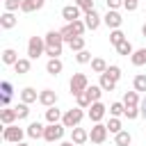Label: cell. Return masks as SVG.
Instances as JSON below:
<instances>
[{"mask_svg": "<svg viewBox=\"0 0 146 146\" xmlns=\"http://www.w3.org/2000/svg\"><path fill=\"white\" fill-rule=\"evenodd\" d=\"M98 84L103 87V91H114V87H116V82L107 75V73H100V80H98Z\"/></svg>", "mask_w": 146, "mask_h": 146, "instance_id": "obj_28", "label": "cell"}, {"mask_svg": "<svg viewBox=\"0 0 146 146\" xmlns=\"http://www.w3.org/2000/svg\"><path fill=\"white\" fill-rule=\"evenodd\" d=\"M27 135V130H23V128H18V125H5V130H2V139L5 141H11V144H18V141H23V137Z\"/></svg>", "mask_w": 146, "mask_h": 146, "instance_id": "obj_5", "label": "cell"}, {"mask_svg": "<svg viewBox=\"0 0 146 146\" xmlns=\"http://www.w3.org/2000/svg\"><path fill=\"white\" fill-rule=\"evenodd\" d=\"M75 5H78V7H80V9L84 11V14L94 9V0H75Z\"/></svg>", "mask_w": 146, "mask_h": 146, "instance_id": "obj_41", "label": "cell"}, {"mask_svg": "<svg viewBox=\"0 0 146 146\" xmlns=\"http://www.w3.org/2000/svg\"><path fill=\"white\" fill-rule=\"evenodd\" d=\"M59 146H75V144H73V141H62Z\"/></svg>", "mask_w": 146, "mask_h": 146, "instance_id": "obj_48", "label": "cell"}, {"mask_svg": "<svg viewBox=\"0 0 146 146\" xmlns=\"http://www.w3.org/2000/svg\"><path fill=\"white\" fill-rule=\"evenodd\" d=\"M59 32H62V36H64V41H66V43H68V41H71V39H75V36H78V34H75V30H73V25H71V23H66V25H64V27H62V30H59Z\"/></svg>", "mask_w": 146, "mask_h": 146, "instance_id": "obj_31", "label": "cell"}, {"mask_svg": "<svg viewBox=\"0 0 146 146\" xmlns=\"http://www.w3.org/2000/svg\"><path fill=\"white\" fill-rule=\"evenodd\" d=\"M16 114H18V121H21V119H27V116H30V107H27V103L21 100V103L16 105Z\"/></svg>", "mask_w": 146, "mask_h": 146, "instance_id": "obj_38", "label": "cell"}, {"mask_svg": "<svg viewBox=\"0 0 146 146\" xmlns=\"http://www.w3.org/2000/svg\"><path fill=\"white\" fill-rule=\"evenodd\" d=\"M46 55L48 57H59L62 55V46H64V36L59 30H50L46 36Z\"/></svg>", "mask_w": 146, "mask_h": 146, "instance_id": "obj_1", "label": "cell"}, {"mask_svg": "<svg viewBox=\"0 0 146 146\" xmlns=\"http://www.w3.org/2000/svg\"><path fill=\"white\" fill-rule=\"evenodd\" d=\"M123 105L125 107H139V91H125L123 94Z\"/></svg>", "mask_w": 146, "mask_h": 146, "instance_id": "obj_20", "label": "cell"}, {"mask_svg": "<svg viewBox=\"0 0 146 146\" xmlns=\"http://www.w3.org/2000/svg\"><path fill=\"white\" fill-rule=\"evenodd\" d=\"M141 34H144V36H146V23H144V25H141Z\"/></svg>", "mask_w": 146, "mask_h": 146, "instance_id": "obj_49", "label": "cell"}, {"mask_svg": "<svg viewBox=\"0 0 146 146\" xmlns=\"http://www.w3.org/2000/svg\"><path fill=\"white\" fill-rule=\"evenodd\" d=\"M62 116H64L62 110H57L55 105L46 110V121H48V123H62Z\"/></svg>", "mask_w": 146, "mask_h": 146, "instance_id": "obj_22", "label": "cell"}, {"mask_svg": "<svg viewBox=\"0 0 146 146\" xmlns=\"http://www.w3.org/2000/svg\"><path fill=\"white\" fill-rule=\"evenodd\" d=\"M107 135H110V130H107V125H103V123H94V128L89 130V139H91L94 144H103V141L107 139Z\"/></svg>", "mask_w": 146, "mask_h": 146, "instance_id": "obj_7", "label": "cell"}, {"mask_svg": "<svg viewBox=\"0 0 146 146\" xmlns=\"http://www.w3.org/2000/svg\"><path fill=\"white\" fill-rule=\"evenodd\" d=\"M30 66H32V62H30V57H21L16 64H14V71L18 73V75H25V73H30Z\"/></svg>", "mask_w": 146, "mask_h": 146, "instance_id": "obj_23", "label": "cell"}, {"mask_svg": "<svg viewBox=\"0 0 146 146\" xmlns=\"http://www.w3.org/2000/svg\"><path fill=\"white\" fill-rule=\"evenodd\" d=\"M43 5H46V0H23L21 11H23V14H32V11H39Z\"/></svg>", "mask_w": 146, "mask_h": 146, "instance_id": "obj_16", "label": "cell"}, {"mask_svg": "<svg viewBox=\"0 0 146 146\" xmlns=\"http://www.w3.org/2000/svg\"><path fill=\"white\" fill-rule=\"evenodd\" d=\"M16 146H30V144H25V141H18V144H16Z\"/></svg>", "mask_w": 146, "mask_h": 146, "instance_id": "obj_50", "label": "cell"}, {"mask_svg": "<svg viewBox=\"0 0 146 146\" xmlns=\"http://www.w3.org/2000/svg\"><path fill=\"white\" fill-rule=\"evenodd\" d=\"M105 73H107V75H110V78H112V80H114V82H119V80H121V68H119V66H116V64H110V66H107V71H105Z\"/></svg>", "mask_w": 146, "mask_h": 146, "instance_id": "obj_36", "label": "cell"}, {"mask_svg": "<svg viewBox=\"0 0 146 146\" xmlns=\"http://www.w3.org/2000/svg\"><path fill=\"white\" fill-rule=\"evenodd\" d=\"M43 130H46V125H43V123L32 121V123L27 125V137H32V139H43Z\"/></svg>", "mask_w": 146, "mask_h": 146, "instance_id": "obj_15", "label": "cell"}, {"mask_svg": "<svg viewBox=\"0 0 146 146\" xmlns=\"http://www.w3.org/2000/svg\"><path fill=\"white\" fill-rule=\"evenodd\" d=\"M91 52L89 50H80V52H75V62L78 64H91Z\"/></svg>", "mask_w": 146, "mask_h": 146, "instance_id": "obj_34", "label": "cell"}, {"mask_svg": "<svg viewBox=\"0 0 146 146\" xmlns=\"http://www.w3.org/2000/svg\"><path fill=\"white\" fill-rule=\"evenodd\" d=\"M114 48H116V52H119V55H123V57H128V55H132V52H135V48H132V43H130L128 39H123V41H121L119 46H114Z\"/></svg>", "mask_w": 146, "mask_h": 146, "instance_id": "obj_27", "label": "cell"}, {"mask_svg": "<svg viewBox=\"0 0 146 146\" xmlns=\"http://www.w3.org/2000/svg\"><path fill=\"white\" fill-rule=\"evenodd\" d=\"M64 130H66V125L64 123H48L46 125V130H43V139L46 141H59L62 137H64Z\"/></svg>", "mask_w": 146, "mask_h": 146, "instance_id": "obj_4", "label": "cell"}, {"mask_svg": "<svg viewBox=\"0 0 146 146\" xmlns=\"http://www.w3.org/2000/svg\"><path fill=\"white\" fill-rule=\"evenodd\" d=\"M80 14H84L75 2L73 5H66V7H62V18L66 21V23H73V21H78L80 18Z\"/></svg>", "mask_w": 146, "mask_h": 146, "instance_id": "obj_9", "label": "cell"}, {"mask_svg": "<svg viewBox=\"0 0 146 146\" xmlns=\"http://www.w3.org/2000/svg\"><path fill=\"white\" fill-rule=\"evenodd\" d=\"M68 48H71L73 52L84 50V36H75V39H71V41H68Z\"/></svg>", "mask_w": 146, "mask_h": 146, "instance_id": "obj_32", "label": "cell"}, {"mask_svg": "<svg viewBox=\"0 0 146 146\" xmlns=\"http://www.w3.org/2000/svg\"><path fill=\"white\" fill-rule=\"evenodd\" d=\"M123 7V0H107V9H119Z\"/></svg>", "mask_w": 146, "mask_h": 146, "instance_id": "obj_45", "label": "cell"}, {"mask_svg": "<svg viewBox=\"0 0 146 146\" xmlns=\"http://www.w3.org/2000/svg\"><path fill=\"white\" fill-rule=\"evenodd\" d=\"M139 110H141V116H144V119H146V98H144V100H141V103H139Z\"/></svg>", "mask_w": 146, "mask_h": 146, "instance_id": "obj_47", "label": "cell"}, {"mask_svg": "<svg viewBox=\"0 0 146 146\" xmlns=\"http://www.w3.org/2000/svg\"><path fill=\"white\" fill-rule=\"evenodd\" d=\"M103 23H105L110 30H119L121 23H123V18H121V14H119L116 9H107V14L103 16Z\"/></svg>", "mask_w": 146, "mask_h": 146, "instance_id": "obj_8", "label": "cell"}, {"mask_svg": "<svg viewBox=\"0 0 146 146\" xmlns=\"http://www.w3.org/2000/svg\"><path fill=\"white\" fill-rule=\"evenodd\" d=\"M139 7V0H123V9L125 11H135Z\"/></svg>", "mask_w": 146, "mask_h": 146, "instance_id": "obj_43", "label": "cell"}, {"mask_svg": "<svg viewBox=\"0 0 146 146\" xmlns=\"http://www.w3.org/2000/svg\"><path fill=\"white\" fill-rule=\"evenodd\" d=\"M18 59H21V57H18V52H16L14 48H5V50H2V64H7V66H14Z\"/></svg>", "mask_w": 146, "mask_h": 146, "instance_id": "obj_18", "label": "cell"}, {"mask_svg": "<svg viewBox=\"0 0 146 146\" xmlns=\"http://www.w3.org/2000/svg\"><path fill=\"white\" fill-rule=\"evenodd\" d=\"M16 119H18L16 107H2V110H0V121H2V125H11Z\"/></svg>", "mask_w": 146, "mask_h": 146, "instance_id": "obj_14", "label": "cell"}, {"mask_svg": "<svg viewBox=\"0 0 146 146\" xmlns=\"http://www.w3.org/2000/svg\"><path fill=\"white\" fill-rule=\"evenodd\" d=\"M21 100H23V103H27V105H30V103H36V100H39L36 89H34V87H25V89L21 91Z\"/></svg>", "mask_w": 146, "mask_h": 146, "instance_id": "obj_19", "label": "cell"}, {"mask_svg": "<svg viewBox=\"0 0 146 146\" xmlns=\"http://www.w3.org/2000/svg\"><path fill=\"white\" fill-rule=\"evenodd\" d=\"M132 89H135V91H146V73H137V75H135Z\"/></svg>", "mask_w": 146, "mask_h": 146, "instance_id": "obj_29", "label": "cell"}, {"mask_svg": "<svg viewBox=\"0 0 146 146\" xmlns=\"http://www.w3.org/2000/svg\"><path fill=\"white\" fill-rule=\"evenodd\" d=\"M130 62H132L135 66H144V64H146V48L135 50V52L130 55Z\"/></svg>", "mask_w": 146, "mask_h": 146, "instance_id": "obj_26", "label": "cell"}, {"mask_svg": "<svg viewBox=\"0 0 146 146\" xmlns=\"http://www.w3.org/2000/svg\"><path fill=\"white\" fill-rule=\"evenodd\" d=\"M87 87H89V80H87V75H84V73H73V78H71V82H68V89H71V94H73V96H78V94L87 91Z\"/></svg>", "mask_w": 146, "mask_h": 146, "instance_id": "obj_6", "label": "cell"}, {"mask_svg": "<svg viewBox=\"0 0 146 146\" xmlns=\"http://www.w3.org/2000/svg\"><path fill=\"white\" fill-rule=\"evenodd\" d=\"M100 23H103V18L96 14V9H91V11H87V14H84V25H87V30H91V32H94V30H98V27H100Z\"/></svg>", "mask_w": 146, "mask_h": 146, "instance_id": "obj_11", "label": "cell"}, {"mask_svg": "<svg viewBox=\"0 0 146 146\" xmlns=\"http://www.w3.org/2000/svg\"><path fill=\"white\" fill-rule=\"evenodd\" d=\"M89 139V132L84 130V128H80V125H75V128H71V141L75 144V146H80V144H84Z\"/></svg>", "mask_w": 146, "mask_h": 146, "instance_id": "obj_13", "label": "cell"}, {"mask_svg": "<svg viewBox=\"0 0 146 146\" xmlns=\"http://www.w3.org/2000/svg\"><path fill=\"white\" fill-rule=\"evenodd\" d=\"M16 25V16H14V11H5L2 16H0V27L2 30H11Z\"/></svg>", "mask_w": 146, "mask_h": 146, "instance_id": "obj_21", "label": "cell"}, {"mask_svg": "<svg viewBox=\"0 0 146 146\" xmlns=\"http://www.w3.org/2000/svg\"><path fill=\"white\" fill-rule=\"evenodd\" d=\"M62 68H64V64H62V59H59V57H50V59H48V64H46V71H48L50 75H59V73H62Z\"/></svg>", "mask_w": 146, "mask_h": 146, "instance_id": "obj_17", "label": "cell"}, {"mask_svg": "<svg viewBox=\"0 0 146 146\" xmlns=\"http://www.w3.org/2000/svg\"><path fill=\"white\" fill-rule=\"evenodd\" d=\"M110 114L112 116H123L125 114V105L123 103H112L110 105Z\"/></svg>", "mask_w": 146, "mask_h": 146, "instance_id": "obj_37", "label": "cell"}, {"mask_svg": "<svg viewBox=\"0 0 146 146\" xmlns=\"http://www.w3.org/2000/svg\"><path fill=\"white\" fill-rule=\"evenodd\" d=\"M107 130H110V132H114V135H116V132H121V130H123V128H121V119H119V116H112V119H110V123H107Z\"/></svg>", "mask_w": 146, "mask_h": 146, "instance_id": "obj_39", "label": "cell"}, {"mask_svg": "<svg viewBox=\"0 0 146 146\" xmlns=\"http://www.w3.org/2000/svg\"><path fill=\"white\" fill-rule=\"evenodd\" d=\"M9 100H11V96H9V94H0V103H2V107H7V105H9Z\"/></svg>", "mask_w": 146, "mask_h": 146, "instance_id": "obj_46", "label": "cell"}, {"mask_svg": "<svg viewBox=\"0 0 146 146\" xmlns=\"http://www.w3.org/2000/svg\"><path fill=\"white\" fill-rule=\"evenodd\" d=\"M87 91H89V96H91V100L96 103V100H100V96H103V87L100 84H89L87 87Z\"/></svg>", "mask_w": 146, "mask_h": 146, "instance_id": "obj_33", "label": "cell"}, {"mask_svg": "<svg viewBox=\"0 0 146 146\" xmlns=\"http://www.w3.org/2000/svg\"><path fill=\"white\" fill-rule=\"evenodd\" d=\"M0 91H2V94H9V96H11V91H14L11 82H9V80H2V82H0Z\"/></svg>", "mask_w": 146, "mask_h": 146, "instance_id": "obj_44", "label": "cell"}, {"mask_svg": "<svg viewBox=\"0 0 146 146\" xmlns=\"http://www.w3.org/2000/svg\"><path fill=\"white\" fill-rule=\"evenodd\" d=\"M105 112H107V107H105L100 100H96V103L89 105V119H91L94 123H100V119L105 116Z\"/></svg>", "mask_w": 146, "mask_h": 146, "instance_id": "obj_10", "label": "cell"}, {"mask_svg": "<svg viewBox=\"0 0 146 146\" xmlns=\"http://www.w3.org/2000/svg\"><path fill=\"white\" fill-rule=\"evenodd\" d=\"M39 103H41L43 107H52V105L57 103V94H55L52 89H43V91H39Z\"/></svg>", "mask_w": 146, "mask_h": 146, "instance_id": "obj_12", "label": "cell"}, {"mask_svg": "<svg viewBox=\"0 0 146 146\" xmlns=\"http://www.w3.org/2000/svg\"><path fill=\"white\" fill-rule=\"evenodd\" d=\"M21 5H23V0H5V11H16V9H21Z\"/></svg>", "mask_w": 146, "mask_h": 146, "instance_id": "obj_40", "label": "cell"}, {"mask_svg": "<svg viewBox=\"0 0 146 146\" xmlns=\"http://www.w3.org/2000/svg\"><path fill=\"white\" fill-rule=\"evenodd\" d=\"M107 66H110V64H107L103 57H94V59H91V71H94V73H98V75H100V73H105V71H107Z\"/></svg>", "mask_w": 146, "mask_h": 146, "instance_id": "obj_25", "label": "cell"}, {"mask_svg": "<svg viewBox=\"0 0 146 146\" xmlns=\"http://www.w3.org/2000/svg\"><path fill=\"white\" fill-rule=\"evenodd\" d=\"M82 119H84L82 107H71V110H66V112H64L62 123H64L66 128H75V125H80V121H82Z\"/></svg>", "mask_w": 146, "mask_h": 146, "instance_id": "obj_3", "label": "cell"}, {"mask_svg": "<svg viewBox=\"0 0 146 146\" xmlns=\"http://www.w3.org/2000/svg\"><path fill=\"white\" fill-rule=\"evenodd\" d=\"M130 141H132V135L128 130H121V132L114 135V144L116 146H130Z\"/></svg>", "mask_w": 146, "mask_h": 146, "instance_id": "obj_24", "label": "cell"}, {"mask_svg": "<svg viewBox=\"0 0 146 146\" xmlns=\"http://www.w3.org/2000/svg\"><path fill=\"white\" fill-rule=\"evenodd\" d=\"M123 116H128V119L132 121V119L141 116V110H139V107H125V114H123Z\"/></svg>", "mask_w": 146, "mask_h": 146, "instance_id": "obj_42", "label": "cell"}, {"mask_svg": "<svg viewBox=\"0 0 146 146\" xmlns=\"http://www.w3.org/2000/svg\"><path fill=\"white\" fill-rule=\"evenodd\" d=\"M75 100H78V107H82V110H87L94 100H91V96H89V91H82V94H78L75 96Z\"/></svg>", "mask_w": 146, "mask_h": 146, "instance_id": "obj_30", "label": "cell"}, {"mask_svg": "<svg viewBox=\"0 0 146 146\" xmlns=\"http://www.w3.org/2000/svg\"><path fill=\"white\" fill-rule=\"evenodd\" d=\"M123 39H125V34H123L121 30H112V32H110V43H112V46H119Z\"/></svg>", "mask_w": 146, "mask_h": 146, "instance_id": "obj_35", "label": "cell"}, {"mask_svg": "<svg viewBox=\"0 0 146 146\" xmlns=\"http://www.w3.org/2000/svg\"><path fill=\"white\" fill-rule=\"evenodd\" d=\"M41 55H46V39L43 36H30V41H27V57L30 59H39Z\"/></svg>", "mask_w": 146, "mask_h": 146, "instance_id": "obj_2", "label": "cell"}]
</instances>
